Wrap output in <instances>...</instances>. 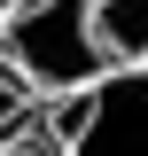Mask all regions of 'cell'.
Returning <instances> with one entry per match:
<instances>
[{
  "instance_id": "5",
  "label": "cell",
  "mask_w": 148,
  "mask_h": 156,
  "mask_svg": "<svg viewBox=\"0 0 148 156\" xmlns=\"http://www.w3.org/2000/svg\"><path fill=\"white\" fill-rule=\"evenodd\" d=\"M0 156H47V148H39V140L23 133V140H0Z\"/></svg>"
},
{
  "instance_id": "6",
  "label": "cell",
  "mask_w": 148,
  "mask_h": 156,
  "mask_svg": "<svg viewBox=\"0 0 148 156\" xmlns=\"http://www.w3.org/2000/svg\"><path fill=\"white\" fill-rule=\"evenodd\" d=\"M8 8H16V0H0V23H8Z\"/></svg>"
},
{
  "instance_id": "4",
  "label": "cell",
  "mask_w": 148,
  "mask_h": 156,
  "mask_svg": "<svg viewBox=\"0 0 148 156\" xmlns=\"http://www.w3.org/2000/svg\"><path fill=\"white\" fill-rule=\"evenodd\" d=\"M31 117H39V101L0 70V140H23V133H31Z\"/></svg>"
},
{
  "instance_id": "2",
  "label": "cell",
  "mask_w": 148,
  "mask_h": 156,
  "mask_svg": "<svg viewBox=\"0 0 148 156\" xmlns=\"http://www.w3.org/2000/svg\"><path fill=\"white\" fill-rule=\"evenodd\" d=\"M47 156H148V70H101L31 117Z\"/></svg>"
},
{
  "instance_id": "1",
  "label": "cell",
  "mask_w": 148,
  "mask_h": 156,
  "mask_svg": "<svg viewBox=\"0 0 148 156\" xmlns=\"http://www.w3.org/2000/svg\"><path fill=\"white\" fill-rule=\"evenodd\" d=\"M0 70L16 78L39 109L62 101V94H78L86 78H101L109 62L93 47L86 0H16L8 23H0Z\"/></svg>"
},
{
  "instance_id": "3",
  "label": "cell",
  "mask_w": 148,
  "mask_h": 156,
  "mask_svg": "<svg viewBox=\"0 0 148 156\" xmlns=\"http://www.w3.org/2000/svg\"><path fill=\"white\" fill-rule=\"evenodd\" d=\"M86 16L109 70H148V0H86Z\"/></svg>"
}]
</instances>
